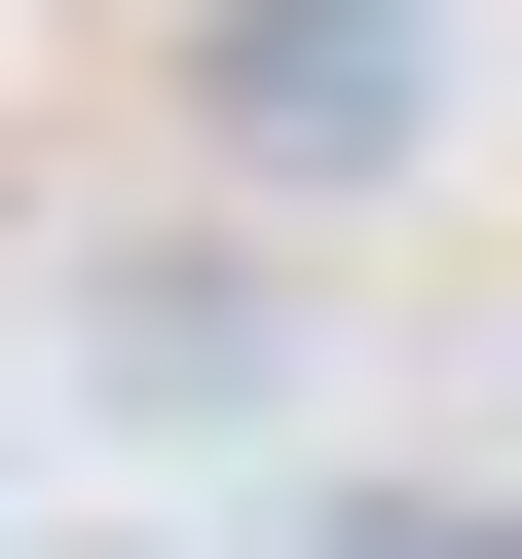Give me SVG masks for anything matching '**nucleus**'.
<instances>
[{
	"label": "nucleus",
	"mask_w": 522,
	"mask_h": 559,
	"mask_svg": "<svg viewBox=\"0 0 522 559\" xmlns=\"http://www.w3.org/2000/svg\"><path fill=\"white\" fill-rule=\"evenodd\" d=\"M448 150V0H187V187L224 224H336Z\"/></svg>",
	"instance_id": "nucleus-1"
},
{
	"label": "nucleus",
	"mask_w": 522,
	"mask_h": 559,
	"mask_svg": "<svg viewBox=\"0 0 522 559\" xmlns=\"http://www.w3.org/2000/svg\"><path fill=\"white\" fill-rule=\"evenodd\" d=\"M75 373H112L150 448H224V411H299V261H261V224H112V261H75Z\"/></svg>",
	"instance_id": "nucleus-2"
},
{
	"label": "nucleus",
	"mask_w": 522,
	"mask_h": 559,
	"mask_svg": "<svg viewBox=\"0 0 522 559\" xmlns=\"http://www.w3.org/2000/svg\"><path fill=\"white\" fill-rule=\"evenodd\" d=\"M299 559H522V485H299Z\"/></svg>",
	"instance_id": "nucleus-3"
}]
</instances>
